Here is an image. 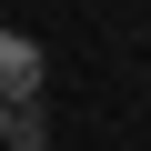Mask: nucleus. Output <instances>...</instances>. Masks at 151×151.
Returning a JSON list of instances; mask_svg holds the SVG:
<instances>
[{
    "mask_svg": "<svg viewBox=\"0 0 151 151\" xmlns=\"http://www.w3.org/2000/svg\"><path fill=\"white\" fill-rule=\"evenodd\" d=\"M40 81H50V60L30 30H0V101L10 111H40Z\"/></svg>",
    "mask_w": 151,
    "mask_h": 151,
    "instance_id": "nucleus-1",
    "label": "nucleus"
},
{
    "mask_svg": "<svg viewBox=\"0 0 151 151\" xmlns=\"http://www.w3.org/2000/svg\"><path fill=\"white\" fill-rule=\"evenodd\" d=\"M10 151H50V121H40V111H20V121H10Z\"/></svg>",
    "mask_w": 151,
    "mask_h": 151,
    "instance_id": "nucleus-2",
    "label": "nucleus"
},
{
    "mask_svg": "<svg viewBox=\"0 0 151 151\" xmlns=\"http://www.w3.org/2000/svg\"><path fill=\"white\" fill-rule=\"evenodd\" d=\"M10 121H20V111H10V101H0V151H10Z\"/></svg>",
    "mask_w": 151,
    "mask_h": 151,
    "instance_id": "nucleus-3",
    "label": "nucleus"
}]
</instances>
